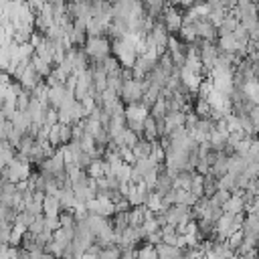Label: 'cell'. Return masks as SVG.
Here are the masks:
<instances>
[{"label": "cell", "mask_w": 259, "mask_h": 259, "mask_svg": "<svg viewBox=\"0 0 259 259\" xmlns=\"http://www.w3.org/2000/svg\"><path fill=\"white\" fill-rule=\"evenodd\" d=\"M219 53H225V55H235L237 51V40L233 36V32H221L219 34V45H217Z\"/></svg>", "instance_id": "52a82bcc"}, {"label": "cell", "mask_w": 259, "mask_h": 259, "mask_svg": "<svg viewBox=\"0 0 259 259\" xmlns=\"http://www.w3.org/2000/svg\"><path fill=\"white\" fill-rule=\"evenodd\" d=\"M144 95V87H142V81L138 79H127L121 83V89H119V101L123 105H130V103H140Z\"/></svg>", "instance_id": "3957f363"}, {"label": "cell", "mask_w": 259, "mask_h": 259, "mask_svg": "<svg viewBox=\"0 0 259 259\" xmlns=\"http://www.w3.org/2000/svg\"><path fill=\"white\" fill-rule=\"evenodd\" d=\"M40 259H55V257H53L51 253H47V251H42V253H40Z\"/></svg>", "instance_id": "d4e9b609"}, {"label": "cell", "mask_w": 259, "mask_h": 259, "mask_svg": "<svg viewBox=\"0 0 259 259\" xmlns=\"http://www.w3.org/2000/svg\"><path fill=\"white\" fill-rule=\"evenodd\" d=\"M83 51H85V55H87L89 61L99 63V61H103V59L109 57L111 42L105 36H87L85 38V45H83Z\"/></svg>", "instance_id": "7a4b0ae2"}, {"label": "cell", "mask_w": 259, "mask_h": 259, "mask_svg": "<svg viewBox=\"0 0 259 259\" xmlns=\"http://www.w3.org/2000/svg\"><path fill=\"white\" fill-rule=\"evenodd\" d=\"M136 259H156V249L154 245H142L140 249H136Z\"/></svg>", "instance_id": "9a60e30c"}, {"label": "cell", "mask_w": 259, "mask_h": 259, "mask_svg": "<svg viewBox=\"0 0 259 259\" xmlns=\"http://www.w3.org/2000/svg\"><path fill=\"white\" fill-rule=\"evenodd\" d=\"M26 233V227L22 223H12V229H10V237H8V245L10 247H18L20 241H22V235Z\"/></svg>", "instance_id": "8fae6325"}, {"label": "cell", "mask_w": 259, "mask_h": 259, "mask_svg": "<svg viewBox=\"0 0 259 259\" xmlns=\"http://www.w3.org/2000/svg\"><path fill=\"white\" fill-rule=\"evenodd\" d=\"M156 249V259H180L184 249H178V247H170V245H164V243H158L154 245Z\"/></svg>", "instance_id": "ba28073f"}, {"label": "cell", "mask_w": 259, "mask_h": 259, "mask_svg": "<svg viewBox=\"0 0 259 259\" xmlns=\"http://www.w3.org/2000/svg\"><path fill=\"white\" fill-rule=\"evenodd\" d=\"M85 174L89 178H101L103 176V160H91L89 166L85 168Z\"/></svg>", "instance_id": "5bb4252c"}, {"label": "cell", "mask_w": 259, "mask_h": 259, "mask_svg": "<svg viewBox=\"0 0 259 259\" xmlns=\"http://www.w3.org/2000/svg\"><path fill=\"white\" fill-rule=\"evenodd\" d=\"M221 210H223V212H227V214H237V212H243V210H245V204H243L241 196L231 194V196H229V200L221 206Z\"/></svg>", "instance_id": "9c48e42d"}, {"label": "cell", "mask_w": 259, "mask_h": 259, "mask_svg": "<svg viewBox=\"0 0 259 259\" xmlns=\"http://www.w3.org/2000/svg\"><path fill=\"white\" fill-rule=\"evenodd\" d=\"M8 257V245H0V259Z\"/></svg>", "instance_id": "cb8c5ba5"}, {"label": "cell", "mask_w": 259, "mask_h": 259, "mask_svg": "<svg viewBox=\"0 0 259 259\" xmlns=\"http://www.w3.org/2000/svg\"><path fill=\"white\" fill-rule=\"evenodd\" d=\"M243 237H245V235H243V231H241V229H237V231H235V233H231L225 241H227V245H229L233 251H237V247L243 243Z\"/></svg>", "instance_id": "2e32d148"}, {"label": "cell", "mask_w": 259, "mask_h": 259, "mask_svg": "<svg viewBox=\"0 0 259 259\" xmlns=\"http://www.w3.org/2000/svg\"><path fill=\"white\" fill-rule=\"evenodd\" d=\"M61 212V206H59V200L55 196H47L42 198V214L45 217H57Z\"/></svg>", "instance_id": "30bf717a"}, {"label": "cell", "mask_w": 259, "mask_h": 259, "mask_svg": "<svg viewBox=\"0 0 259 259\" xmlns=\"http://www.w3.org/2000/svg\"><path fill=\"white\" fill-rule=\"evenodd\" d=\"M194 30H196V36H198L200 40H208V42H212V40L217 38V28H214L206 18H198V20H194Z\"/></svg>", "instance_id": "5b68a950"}, {"label": "cell", "mask_w": 259, "mask_h": 259, "mask_svg": "<svg viewBox=\"0 0 259 259\" xmlns=\"http://www.w3.org/2000/svg\"><path fill=\"white\" fill-rule=\"evenodd\" d=\"M26 231H28V233H32V235L42 233V231H45V217H42V214H36V217H34V221H32V225H30Z\"/></svg>", "instance_id": "d6986e66"}, {"label": "cell", "mask_w": 259, "mask_h": 259, "mask_svg": "<svg viewBox=\"0 0 259 259\" xmlns=\"http://www.w3.org/2000/svg\"><path fill=\"white\" fill-rule=\"evenodd\" d=\"M229 196H231V192H227V190H219V188H217V192H214L212 196H208V198H212V202H214V204L223 206V204L229 200Z\"/></svg>", "instance_id": "44dd1931"}, {"label": "cell", "mask_w": 259, "mask_h": 259, "mask_svg": "<svg viewBox=\"0 0 259 259\" xmlns=\"http://www.w3.org/2000/svg\"><path fill=\"white\" fill-rule=\"evenodd\" d=\"M162 24H164V28L168 30V34H170V32H178V28L182 26V12H180L176 6L166 4V6L162 8Z\"/></svg>", "instance_id": "277c9868"}, {"label": "cell", "mask_w": 259, "mask_h": 259, "mask_svg": "<svg viewBox=\"0 0 259 259\" xmlns=\"http://www.w3.org/2000/svg\"><path fill=\"white\" fill-rule=\"evenodd\" d=\"M55 123H59V119H57V109L49 105V107L45 109V115H42V125L51 127V125H55Z\"/></svg>", "instance_id": "ac0fdd59"}, {"label": "cell", "mask_w": 259, "mask_h": 259, "mask_svg": "<svg viewBox=\"0 0 259 259\" xmlns=\"http://www.w3.org/2000/svg\"><path fill=\"white\" fill-rule=\"evenodd\" d=\"M119 259H136V249H125L119 253Z\"/></svg>", "instance_id": "603a6c76"}, {"label": "cell", "mask_w": 259, "mask_h": 259, "mask_svg": "<svg viewBox=\"0 0 259 259\" xmlns=\"http://www.w3.org/2000/svg\"><path fill=\"white\" fill-rule=\"evenodd\" d=\"M152 152V142H146V140H138L136 146L132 148V154L136 160H142V158H148Z\"/></svg>", "instance_id": "7c38bea8"}, {"label": "cell", "mask_w": 259, "mask_h": 259, "mask_svg": "<svg viewBox=\"0 0 259 259\" xmlns=\"http://www.w3.org/2000/svg\"><path fill=\"white\" fill-rule=\"evenodd\" d=\"M123 117L125 121H144L148 117V109L142 103H130L123 107Z\"/></svg>", "instance_id": "8992f818"}, {"label": "cell", "mask_w": 259, "mask_h": 259, "mask_svg": "<svg viewBox=\"0 0 259 259\" xmlns=\"http://www.w3.org/2000/svg\"><path fill=\"white\" fill-rule=\"evenodd\" d=\"M59 142L65 146L71 142V125L67 123H59Z\"/></svg>", "instance_id": "ffe728a7"}, {"label": "cell", "mask_w": 259, "mask_h": 259, "mask_svg": "<svg viewBox=\"0 0 259 259\" xmlns=\"http://www.w3.org/2000/svg\"><path fill=\"white\" fill-rule=\"evenodd\" d=\"M109 42H111V51H113V57L117 59L119 67H121V69H132L134 63H136V59H138L136 47H134L125 36L113 38V40H109Z\"/></svg>", "instance_id": "6da1fadb"}, {"label": "cell", "mask_w": 259, "mask_h": 259, "mask_svg": "<svg viewBox=\"0 0 259 259\" xmlns=\"http://www.w3.org/2000/svg\"><path fill=\"white\" fill-rule=\"evenodd\" d=\"M42 217H45V214H42ZM45 229L51 231V233L57 231V229H59V214H57V217H45Z\"/></svg>", "instance_id": "7402d4cb"}, {"label": "cell", "mask_w": 259, "mask_h": 259, "mask_svg": "<svg viewBox=\"0 0 259 259\" xmlns=\"http://www.w3.org/2000/svg\"><path fill=\"white\" fill-rule=\"evenodd\" d=\"M65 259H73V257H65Z\"/></svg>", "instance_id": "484cf974"}, {"label": "cell", "mask_w": 259, "mask_h": 259, "mask_svg": "<svg viewBox=\"0 0 259 259\" xmlns=\"http://www.w3.org/2000/svg\"><path fill=\"white\" fill-rule=\"evenodd\" d=\"M241 91L245 93V97L251 101V103H255L257 105V99H259V89H257V79H253V81H247L243 87H241Z\"/></svg>", "instance_id": "4fadbf2b"}, {"label": "cell", "mask_w": 259, "mask_h": 259, "mask_svg": "<svg viewBox=\"0 0 259 259\" xmlns=\"http://www.w3.org/2000/svg\"><path fill=\"white\" fill-rule=\"evenodd\" d=\"M119 249L115 247V245H109V247H105V249H99V255H97V259H119Z\"/></svg>", "instance_id": "e0dca14e"}]
</instances>
